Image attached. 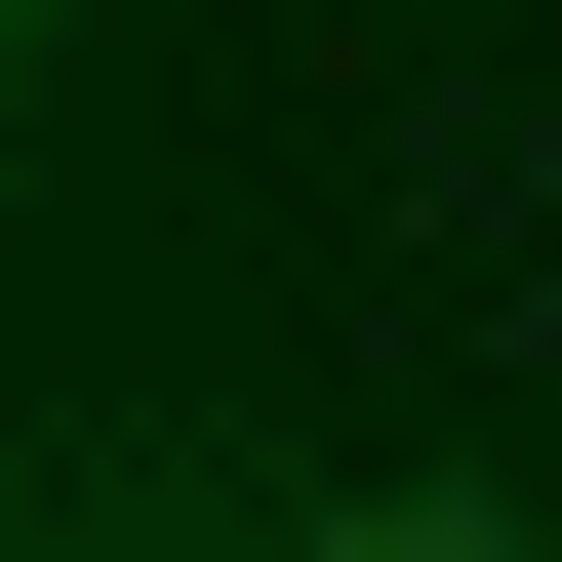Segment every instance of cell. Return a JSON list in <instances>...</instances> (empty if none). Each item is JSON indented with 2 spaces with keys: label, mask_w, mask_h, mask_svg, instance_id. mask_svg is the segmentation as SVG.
I'll return each mask as SVG.
<instances>
[{
  "label": "cell",
  "mask_w": 562,
  "mask_h": 562,
  "mask_svg": "<svg viewBox=\"0 0 562 562\" xmlns=\"http://www.w3.org/2000/svg\"><path fill=\"white\" fill-rule=\"evenodd\" d=\"M281 562H562V522H522V482H322Z\"/></svg>",
  "instance_id": "cell-1"
}]
</instances>
